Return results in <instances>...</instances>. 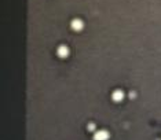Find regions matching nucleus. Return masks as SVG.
Listing matches in <instances>:
<instances>
[{
  "instance_id": "obj_3",
  "label": "nucleus",
  "mask_w": 161,
  "mask_h": 140,
  "mask_svg": "<svg viewBox=\"0 0 161 140\" xmlns=\"http://www.w3.org/2000/svg\"><path fill=\"white\" fill-rule=\"evenodd\" d=\"M69 55V48L66 45H61L59 48H58V56L61 58H66Z\"/></svg>"
},
{
  "instance_id": "obj_4",
  "label": "nucleus",
  "mask_w": 161,
  "mask_h": 140,
  "mask_svg": "<svg viewBox=\"0 0 161 140\" xmlns=\"http://www.w3.org/2000/svg\"><path fill=\"white\" fill-rule=\"evenodd\" d=\"M112 98H113V100H115V102H121L123 99H124V92L120 91V89H117V91L113 92Z\"/></svg>"
},
{
  "instance_id": "obj_2",
  "label": "nucleus",
  "mask_w": 161,
  "mask_h": 140,
  "mask_svg": "<svg viewBox=\"0 0 161 140\" xmlns=\"http://www.w3.org/2000/svg\"><path fill=\"white\" fill-rule=\"evenodd\" d=\"M83 26H84V23L81 19H74V21H72V29L73 30L80 32L81 29H83Z\"/></svg>"
},
{
  "instance_id": "obj_1",
  "label": "nucleus",
  "mask_w": 161,
  "mask_h": 140,
  "mask_svg": "<svg viewBox=\"0 0 161 140\" xmlns=\"http://www.w3.org/2000/svg\"><path fill=\"white\" fill-rule=\"evenodd\" d=\"M109 139V132L106 130H98L94 135V140H107Z\"/></svg>"
}]
</instances>
